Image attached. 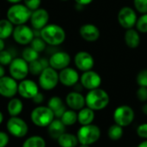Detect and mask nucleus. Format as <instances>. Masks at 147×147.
Instances as JSON below:
<instances>
[{"instance_id": "nucleus-1", "label": "nucleus", "mask_w": 147, "mask_h": 147, "mask_svg": "<svg viewBox=\"0 0 147 147\" xmlns=\"http://www.w3.org/2000/svg\"><path fill=\"white\" fill-rule=\"evenodd\" d=\"M40 36L47 43V45L51 47H58L65 42L66 33L61 26L54 23H48L40 31Z\"/></svg>"}, {"instance_id": "nucleus-2", "label": "nucleus", "mask_w": 147, "mask_h": 147, "mask_svg": "<svg viewBox=\"0 0 147 147\" xmlns=\"http://www.w3.org/2000/svg\"><path fill=\"white\" fill-rule=\"evenodd\" d=\"M108 92L101 88L89 90L85 96V105L94 111H100L106 109L109 103Z\"/></svg>"}, {"instance_id": "nucleus-3", "label": "nucleus", "mask_w": 147, "mask_h": 147, "mask_svg": "<svg viewBox=\"0 0 147 147\" xmlns=\"http://www.w3.org/2000/svg\"><path fill=\"white\" fill-rule=\"evenodd\" d=\"M32 11L26 7L23 3L12 4L7 10V19L14 25H22L26 24L29 21Z\"/></svg>"}, {"instance_id": "nucleus-4", "label": "nucleus", "mask_w": 147, "mask_h": 147, "mask_svg": "<svg viewBox=\"0 0 147 147\" xmlns=\"http://www.w3.org/2000/svg\"><path fill=\"white\" fill-rule=\"evenodd\" d=\"M77 137L80 145L91 146L96 143L101 137V129L98 126L92 124L81 126L78 130Z\"/></svg>"}, {"instance_id": "nucleus-5", "label": "nucleus", "mask_w": 147, "mask_h": 147, "mask_svg": "<svg viewBox=\"0 0 147 147\" xmlns=\"http://www.w3.org/2000/svg\"><path fill=\"white\" fill-rule=\"evenodd\" d=\"M54 118L55 116L52 109L46 106H40L34 109L30 115L32 122L40 127H48Z\"/></svg>"}, {"instance_id": "nucleus-6", "label": "nucleus", "mask_w": 147, "mask_h": 147, "mask_svg": "<svg viewBox=\"0 0 147 147\" xmlns=\"http://www.w3.org/2000/svg\"><path fill=\"white\" fill-rule=\"evenodd\" d=\"M38 83L39 86L44 90H53L59 83L58 71L52 68L51 66L45 68L39 75Z\"/></svg>"}, {"instance_id": "nucleus-7", "label": "nucleus", "mask_w": 147, "mask_h": 147, "mask_svg": "<svg viewBox=\"0 0 147 147\" xmlns=\"http://www.w3.org/2000/svg\"><path fill=\"white\" fill-rule=\"evenodd\" d=\"M135 117L134 110L128 105H121L117 107L113 114L115 123L125 127L132 124Z\"/></svg>"}, {"instance_id": "nucleus-8", "label": "nucleus", "mask_w": 147, "mask_h": 147, "mask_svg": "<svg viewBox=\"0 0 147 147\" xmlns=\"http://www.w3.org/2000/svg\"><path fill=\"white\" fill-rule=\"evenodd\" d=\"M9 76L16 81H22L27 78L29 73L28 63L25 61L22 57L14 58L11 63L9 65Z\"/></svg>"}, {"instance_id": "nucleus-9", "label": "nucleus", "mask_w": 147, "mask_h": 147, "mask_svg": "<svg viewBox=\"0 0 147 147\" xmlns=\"http://www.w3.org/2000/svg\"><path fill=\"white\" fill-rule=\"evenodd\" d=\"M117 20L119 24L127 30L135 27L138 16L134 9L129 6H124L119 10Z\"/></svg>"}, {"instance_id": "nucleus-10", "label": "nucleus", "mask_w": 147, "mask_h": 147, "mask_svg": "<svg viewBox=\"0 0 147 147\" xmlns=\"http://www.w3.org/2000/svg\"><path fill=\"white\" fill-rule=\"evenodd\" d=\"M12 37L14 40L19 45H29L34 38V30L26 24L18 25L14 28Z\"/></svg>"}, {"instance_id": "nucleus-11", "label": "nucleus", "mask_w": 147, "mask_h": 147, "mask_svg": "<svg viewBox=\"0 0 147 147\" xmlns=\"http://www.w3.org/2000/svg\"><path fill=\"white\" fill-rule=\"evenodd\" d=\"M8 132L16 138H23L28 132V124L18 116H11L7 121Z\"/></svg>"}, {"instance_id": "nucleus-12", "label": "nucleus", "mask_w": 147, "mask_h": 147, "mask_svg": "<svg viewBox=\"0 0 147 147\" xmlns=\"http://www.w3.org/2000/svg\"><path fill=\"white\" fill-rule=\"evenodd\" d=\"M49 18V13L46 9L39 8L35 10H33L29 19L31 28L34 30L40 31L48 24Z\"/></svg>"}, {"instance_id": "nucleus-13", "label": "nucleus", "mask_w": 147, "mask_h": 147, "mask_svg": "<svg viewBox=\"0 0 147 147\" xmlns=\"http://www.w3.org/2000/svg\"><path fill=\"white\" fill-rule=\"evenodd\" d=\"M79 82L84 89L91 90L100 88L102 84V78L96 71L90 70L83 72V74L80 76Z\"/></svg>"}, {"instance_id": "nucleus-14", "label": "nucleus", "mask_w": 147, "mask_h": 147, "mask_svg": "<svg viewBox=\"0 0 147 147\" xmlns=\"http://www.w3.org/2000/svg\"><path fill=\"white\" fill-rule=\"evenodd\" d=\"M18 92V84L10 76L0 78V96L6 98L14 97Z\"/></svg>"}, {"instance_id": "nucleus-15", "label": "nucleus", "mask_w": 147, "mask_h": 147, "mask_svg": "<svg viewBox=\"0 0 147 147\" xmlns=\"http://www.w3.org/2000/svg\"><path fill=\"white\" fill-rule=\"evenodd\" d=\"M74 64L79 71L84 72L93 69L95 65V59L90 53L86 51H80L74 56Z\"/></svg>"}, {"instance_id": "nucleus-16", "label": "nucleus", "mask_w": 147, "mask_h": 147, "mask_svg": "<svg viewBox=\"0 0 147 147\" xmlns=\"http://www.w3.org/2000/svg\"><path fill=\"white\" fill-rule=\"evenodd\" d=\"M48 61L49 66L56 71H61L69 66L71 63V56L66 52L57 51L50 56Z\"/></svg>"}, {"instance_id": "nucleus-17", "label": "nucleus", "mask_w": 147, "mask_h": 147, "mask_svg": "<svg viewBox=\"0 0 147 147\" xmlns=\"http://www.w3.org/2000/svg\"><path fill=\"white\" fill-rule=\"evenodd\" d=\"M22 98L33 99L39 93V84L31 79H23L18 84V92Z\"/></svg>"}, {"instance_id": "nucleus-18", "label": "nucleus", "mask_w": 147, "mask_h": 147, "mask_svg": "<svg viewBox=\"0 0 147 147\" xmlns=\"http://www.w3.org/2000/svg\"><path fill=\"white\" fill-rule=\"evenodd\" d=\"M59 79L61 84L66 87H72L76 85L80 79L78 71L71 67H66L59 72Z\"/></svg>"}, {"instance_id": "nucleus-19", "label": "nucleus", "mask_w": 147, "mask_h": 147, "mask_svg": "<svg viewBox=\"0 0 147 147\" xmlns=\"http://www.w3.org/2000/svg\"><path fill=\"white\" fill-rule=\"evenodd\" d=\"M79 34L85 41L95 42L100 38L101 32L98 27L96 26L95 24L85 23L80 27Z\"/></svg>"}, {"instance_id": "nucleus-20", "label": "nucleus", "mask_w": 147, "mask_h": 147, "mask_svg": "<svg viewBox=\"0 0 147 147\" xmlns=\"http://www.w3.org/2000/svg\"><path fill=\"white\" fill-rule=\"evenodd\" d=\"M65 103L72 110H80L84 108L85 105V96H84L81 92L71 91L67 94L65 97Z\"/></svg>"}, {"instance_id": "nucleus-21", "label": "nucleus", "mask_w": 147, "mask_h": 147, "mask_svg": "<svg viewBox=\"0 0 147 147\" xmlns=\"http://www.w3.org/2000/svg\"><path fill=\"white\" fill-rule=\"evenodd\" d=\"M124 41L129 48H137L140 44V32L137 29H134V28L127 29L124 34Z\"/></svg>"}, {"instance_id": "nucleus-22", "label": "nucleus", "mask_w": 147, "mask_h": 147, "mask_svg": "<svg viewBox=\"0 0 147 147\" xmlns=\"http://www.w3.org/2000/svg\"><path fill=\"white\" fill-rule=\"evenodd\" d=\"M47 107L52 109V111L54 114V116L58 119H60V117L63 115V114L66 110L65 105L63 100L59 96L51 97L48 101Z\"/></svg>"}, {"instance_id": "nucleus-23", "label": "nucleus", "mask_w": 147, "mask_h": 147, "mask_svg": "<svg viewBox=\"0 0 147 147\" xmlns=\"http://www.w3.org/2000/svg\"><path fill=\"white\" fill-rule=\"evenodd\" d=\"M47 127L50 137L55 140H58L63 134L65 133V126L61 120L58 118L54 119Z\"/></svg>"}, {"instance_id": "nucleus-24", "label": "nucleus", "mask_w": 147, "mask_h": 147, "mask_svg": "<svg viewBox=\"0 0 147 147\" xmlns=\"http://www.w3.org/2000/svg\"><path fill=\"white\" fill-rule=\"evenodd\" d=\"M95 120V111L88 107H84L78 113V121L81 126H86L93 123Z\"/></svg>"}, {"instance_id": "nucleus-25", "label": "nucleus", "mask_w": 147, "mask_h": 147, "mask_svg": "<svg viewBox=\"0 0 147 147\" xmlns=\"http://www.w3.org/2000/svg\"><path fill=\"white\" fill-rule=\"evenodd\" d=\"M57 140L60 147H77L79 143L77 135L68 133L63 134Z\"/></svg>"}, {"instance_id": "nucleus-26", "label": "nucleus", "mask_w": 147, "mask_h": 147, "mask_svg": "<svg viewBox=\"0 0 147 147\" xmlns=\"http://www.w3.org/2000/svg\"><path fill=\"white\" fill-rule=\"evenodd\" d=\"M23 109V103L22 102L18 99L12 97L8 102L7 110L10 116H18Z\"/></svg>"}, {"instance_id": "nucleus-27", "label": "nucleus", "mask_w": 147, "mask_h": 147, "mask_svg": "<svg viewBox=\"0 0 147 147\" xmlns=\"http://www.w3.org/2000/svg\"><path fill=\"white\" fill-rule=\"evenodd\" d=\"M14 25L6 18L0 20V38L3 40H6L9 37L12 36Z\"/></svg>"}, {"instance_id": "nucleus-28", "label": "nucleus", "mask_w": 147, "mask_h": 147, "mask_svg": "<svg viewBox=\"0 0 147 147\" xmlns=\"http://www.w3.org/2000/svg\"><path fill=\"white\" fill-rule=\"evenodd\" d=\"M60 120L65 127L72 126L78 121V113H76V111L72 109H66L63 115L60 117Z\"/></svg>"}, {"instance_id": "nucleus-29", "label": "nucleus", "mask_w": 147, "mask_h": 147, "mask_svg": "<svg viewBox=\"0 0 147 147\" xmlns=\"http://www.w3.org/2000/svg\"><path fill=\"white\" fill-rule=\"evenodd\" d=\"M123 134H124L123 127L115 124V123L114 125L110 126L109 130H108L109 138L114 141H117V140H121L123 136Z\"/></svg>"}, {"instance_id": "nucleus-30", "label": "nucleus", "mask_w": 147, "mask_h": 147, "mask_svg": "<svg viewBox=\"0 0 147 147\" xmlns=\"http://www.w3.org/2000/svg\"><path fill=\"white\" fill-rule=\"evenodd\" d=\"M22 147H46V141L42 137L34 135L28 138Z\"/></svg>"}, {"instance_id": "nucleus-31", "label": "nucleus", "mask_w": 147, "mask_h": 147, "mask_svg": "<svg viewBox=\"0 0 147 147\" xmlns=\"http://www.w3.org/2000/svg\"><path fill=\"white\" fill-rule=\"evenodd\" d=\"M22 58L28 63L33 62L39 59V53L34 50L30 46L25 47L22 52Z\"/></svg>"}, {"instance_id": "nucleus-32", "label": "nucleus", "mask_w": 147, "mask_h": 147, "mask_svg": "<svg viewBox=\"0 0 147 147\" xmlns=\"http://www.w3.org/2000/svg\"><path fill=\"white\" fill-rule=\"evenodd\" d=\"M28 68H29L30 74L34 75V76H39L46 67L43 65L40 59H38L33 62L28 63Z\"/></svg>"}, {"instance_id": "nucleus-33", "label": "nucleus", "mask_w": 147, "mask_h": 147, "mask_svg": "<svg viewBox=\"0 0 147 147\" xmlns=\"http://www.w3.org/2000/svg\"><path fill=\"white\" fill-rule=\"evenodd\" d=\"M29 46L34 49L35 50L36 52H38L39 53L45 51V49L47 48V43L42 40V38L40 36H37V37H34L33 39V40L30 42Z\"/></svg>"}, {"instance_id": "nucleus-34", "label": "nucleus", "mask_w": 147, "mask_h": 147, "mask_svg": "<svg viewBox=\"0 0 147 147\" xmlns=\"http://www.w3.org/2000/svg\"><path fill=\"white\" fill-rule=\"evenodd\" d=\"M135 27L140 33H143V34L147 33V13L141 14V16L138 17Z\"/></svg>"}, {"instance_id": "nucleus-35", "label": "nucleus", "mask_w": 147, "mask_h": 147, "mask_svg": "<svg viewBox=\"0 0 147 147\" xmlns=\"http://www.w3.org/2000/svg\"><path fill=\"white\" fill-rule=\"evenodd\" d=\"M13 59H14L13 53L9 50L4 49L0 52V64L3 65V66L9 65L13 60Z\"/></svg>"}, {"instance_id": "nucleus-36", "label": "nucleus", "mask_w": 147, "mask_h": 147, "mask_svg": "<svg viewBox=\"0 0 147 147\" xmlns=\"http://www.w3.org/2000/svg\"><path fill=\"white\" fill-rule=\"evenodd\" d=\"M134 6L140 14L147 13V0H134Z\"/></svg>"}, {"instance_id": "nucleus-37", "label": "nucleus", "mask_w": 147, "mask_h": 147, "mask_svg": "<svg viewBox=\"0 0 147 147\" xmlns=\"http://www.w3.org/2000/svg\"><path fill=\"white\" fill-rule=\"evenodd\" d=\"M136 81L140 87H147V69H144L138 73Z\"/></svg>"}, {"instance_id": "nucleus-38", "label": "nucleus", "mask_w": 147, "mask_h": 147, "mask_svg": "<svg viewBox=\"0 0 147 147\" xmlns=\"http://www.w3.org/2000/svg\"><path fill=\"white\" fill-rule=\"evenodd\" d=\"M23 4L28 7L31 11L35 10L39 8H40L41 0H23Z\"/></svg>"}, {"instance_id": "nucleus-39", "label": "nucleus", "mask_w": 147, "mask_h": 147, "mask_svg": "<svg viewBox=\"0 0 147 147\" xmlns=\"http://www.w3.org/2000/svg\"><path fill=\"white\" fill-rule=\"evenodd\" d=\"M136 96L139 101L142 102H147V87H139Z\"/></svg>"}, {"instance_id": "nucleus-40", "label": "nucleus", "mask_w": 147, "mask_h": 147, "mask_svg": "<svg viewBox=\"0 0 147 147\" xmlns=\"http://www.w3.org/2000/svg\"><path fill=\"white\" fill-rule=\"evenodd\" d=\"M137 135L144 140H147V123L140 124L136 130Z\"/></svg>"}, {"instance_id": "nucleus-41", "label": "nucleus", "mask_w": 147, "mask_h": 147, "mask_svg": "<svg viewBox=\"0 0 147 147\" xmlns=\"http://www.w3.org/2000/svg\"><path fill=\"white\" fill-rule=\"evenodd\" d=\"M9 135L4 132L0 131V147H6L9 144Z\"/></svg>"}, {"instance_id": "nucleus-42", "label": "nucleus", "mask_w": 147, "mask_h": 147, "mask_svg": "<svg viewBox=\"0 0 147 147\" xmlns=\"http://www.w3.org/2000/svg\"><path fill=\"white\" fill-rule=\"evenodd\" d=\"M33 102H34V103H37V104H39V103H40V102H43V100H44V96L41 94V93H38L33 99Z\"/></svg>"}, {"instance_id": "nucleus-43", "label": "nucleus", "mask_w": 147, "mask_h": 147, "mask_svg": "<svg viewBox=\"0 0 147 147\" xmlns=\"http://www.w3.org/2000/svg\"><path fill=\"white\" fill-rule=\"evenodd\" d=\"M75 2H76V3L78 5H80V6L84 7V6L90 4L93 2V0H75Z\"/></svg>"}, {"instance_id": "nucleus-44", "label": "nucleus", "mask_w": 147, "mask_h": 147, "mask_svg": "<svg viewBox=\"0 0 147 147\" xmlns=\"http://www.w3.org/2000/svg\"><path fill=\"white\" fill-rule=\"evenodd\" d=\"M3 76H5V69L4 66L0 64V78H3Z\"/></svg>"}, {"instance_id": "nucleus-45", "label": "nucleus", "mask_w": 147, "mask_h": 147, "mask_svg": "<svg viewBox=\"0 0 147 147\" xmlns=\"http://www.w3.org/2000/svg\"><path fill=\"white\" fill-rule=\"evenodd\" d=\"M5 49V42H4V40L1 39L0 38V52L4 50Z\"/></svg>"}, {"instance_id": "nucleus-46", "label": "nucleus", "mask_w": 147, "mask_h": 147, "mask_svg": "<svg viewBox=\"0 0 147 147\" xmlns=\"http://www.w3.org/2000/svg\"><path fill=\"white\" fill-rule=\"evenodd\" d=\"M7 2H9V3H11V4H16V3H20L22 1H23V0H6Z\"/></svg>"}, {"instance_id": "nucleus-47", "label": "nucleus", "mask_w": 147, "mask_h": 147, "mask_svg": "<svg viewBox=\"0 0 147 147\" xmlns=\"http://www.w3.org/2000/svg\"><path fill=\"white\" fill-rule=\"evenodd\" d=\"M142 112H143L144 115H147V102L142 106Z\"/></svg>"}, {"instance_id": "nucleus-48", "label": "nucleus", "mask_w": 147, "mask_h": 147, "mask_svg": "<svg viewBox=\"0 0 147 147\" xmlns=\"http://www.w3.org/2000/svg\"><path fill=\"white\" fill-rule=\"evenodd\" d=\"M138 147H147V140L142 141V142L138 146Z\"/></svg>"}, {"instance_id": "nucleus-49", "label": "nucleus", "mask_w": 147, "mask_h": 147, "mask_svg": "<svg viewBox=\"0 0 147 147\" xmlns=\"http://www.w3.org/2000/svg\"><path fill=\"white\" fill-rule=\"evenodd\" d=\"M3 121V115L2 112L0 111V125L2 124Z\"/></svg>"}, {"instance_id": "nucleus-50", "label": "nucleus", "mask_w": 147, "mask_h": 147, "mask_svg": "<svg viewBox=\"0 0 147 147\" xmlns=\"http://www.w3.org/2000/svg\"><path fill=\"white\" fill-rule=\"evenodd\" d=\"M78 147H90V146H86V145H80Z\"/></svg>"}, {"instance_id": "nucleus-51", "label": "nucleus", "mask_w": 147, "mask_h": 147, "mask_svg": "<svg viewBox=\"0 0 147 147\" xmlns=\"http://www.w3.org/2000/svg\"><path fill=\"white\" fill-rule=\"evenodd\" d=\"M60 1H68V0H60Z\"/></svg>"}]
</instances>
